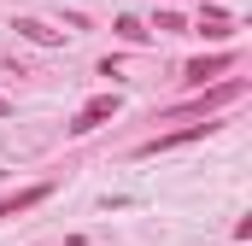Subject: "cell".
Wrapping results in <instances>:
<instances>
[{
  "mask_svg": "<svg viewBox=\"0 0 252 246\" xmlns=\"http://www.w3.org/2000/svg\"><path fill=\"white\" fill-rule=\"evenodd\" d=\"M241 94H247V82H241V76H229V82L205 88L199 100H188V106H176V112H170V123H176V118H211L217 106H229V100H241Z\"/></svg>",
  "mask_w": 252,
  "mask_h": 246,
  "instance_id": "obj_2",
  "label": "cell"
},
{
  "mask_svg": "<svg viewBox=\"0 0 252 246\" xmlns=\"http://www.w3.org/2000/svg\"><path fill=\"white\" fill-rule=\"evenodd\" d=\"M18 35H30V41H41V47H53V41H59V35H53L47 24H35V18H24V24H18Z\"/></svg>",
  "mask_w": 252,
  "mask_h": 246,
  "instance_id": "obj_6",
  "label": "cell"
},
{
  "mask_svg": "<svg viewBox=\"0 0 252 246\" xmlns=\"http://www.w3.org/2000/svg\"><path fill=\"white\" fill-rule=\"evenodd\" d=\"M53 193V182H35V187H18L12 199H0V217H18V211H35L41 199Z\"/></svg>",
  "mask_w": 252,
  "mask_h": 246,
  "instance_id": "obj_5",
  "label": "cell"
},
{
  "mask_svg": "<svg viewBox=\"0 0 252 246\" xmlns=\"http://www.w3.org/2000/svg\"><path fill=\"white\" fill-rule=\"evenodd\" d=\"M0 112H6V100H0Z\"/></svg>",
  "mask_w": 252,
  "mask_h": 246,
  "instance_id": "obj_9",
  "label": "cell"
},
{
  "mask_svg": "<svg viewBox=\"0 0 252 246\" xmlns=\"http://www.w3.org/2000/svg\"><path fill=\"white\" fill-rule=\"evenodd\" d=\"M229 64H235V53H205V59H188V64H182V82L205 88V82H211V76H223Z\"/></svg>",
  "mask_w": 252,
  "mask_h": 246,
  "instance_id": "obj_4",
  "label": "cell"
},
{
  "mask_svg": "<svg viewBox=\"0 0 252 246\" xmlns=\"http://www.w3.org/2000/svg\"><path fill=\"white\" fill-rule=\"evenodd\" d=\"M118 35H124V41H147V30H141L135 18H118Z\"/></svg>",
  "mask_w": 252,
  "mask_h": 246,
  "instance_id": "obj_8",
  "label": "cell"
},
{
  "mask_svg": "<svg viewBox=\"0 0 252 246\" xmlns=\"http://www.w3.org/2000/svg\"><path fill=\"white\" fill-rule=\"evenodd\" d=\"M223 123L205 118V123H182V129H170V135H153V141H141L135 147V158H158V153H176V147H193V141H205V135H217Z\"/></svg>",
  "mask_w": 252,
  "mask_h": 246,
  "instance_id": "obj_1",
  "label": "cell"
},
{
  "mask_svg": "<svg viewBox=\"0 0 252 246\" xmlns=\"http://www.w3.org/2000/svg\"><path fill=\"white\" fill-rule=\"evenodd\" d=\"M199 35H211V41L229 35V18H223V12H205V18H199Z\"/></svg>",
  "mask_w": 252,
  "mask_h": 246,
  "instance_id": "obj_7",
  "label": "cell"
},
{
  "mask_svg": "<svg viewBox=\"0 0 252 246\" xmlns=\"http://www.w3.org/2000/svg\"><path fill=\"white\" fill-rule=\"evenodd\" d=\"M112 118H118V94H94V100L70 118V135H94L100 123H112Z\"/></svg>",
  "mask_w": 252,
  "mask_h": 246,
  "instance_id": "obj_3",
  "label": "cell"
}]
</instances>
